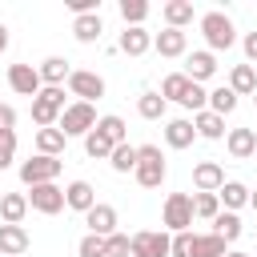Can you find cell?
Here are the masks:
<instances>
[{"label":"cell","instance_id":"cell-1","mask_svg":"<svg viewBox=\"0 0 257 257\" xmlns=\"http://www.w3.org/2000/svg\"><path fill=\"white\" fill-rule=\"evenodd\" d=\"M165 173H169V165H165L161 149H157V145H137V173H133L137 185H141V189H161Z\"/></svg>","mask_w":257,"mask_h":257},{"label":"cell","instance_id":"cell-2","mask_svg":"<svg viewBox=\"0 0 257 257\" xmlns=\"http://www.w3.org/2000/svg\"><path fill=\"white\" fill-rule=\"evenodd\" d=\"M64 108H68L64 104V88H40L36 100H32V120L40 128H52V124H60Z\"/></svg>","mask_w":257,"mask_h":257},{"label":"cell","instance_id":"cell-3","mask_svg":"<svg viewBox=\"0 0 257 257\" xmlns=\"http://www.w3.org/2000/svg\"><path fill=\"white\" fill-rule=\"evenodd\" d=\"M201 32H205V40H209L213 52H225V48H233V40H237V28H233V20H229L225 12H205V16H201Z\"/></svg>","mask_w":257,"mask_h":257},{"label":"cell","instance_id":"cell-4","mask_svg":"<svg viewBox=\"0 0 257 257\" xmlns=\"http://www.w3.org/2000/svg\"><path fill=\"white\" fill-rule=\"evenodd\" d=\"M193 197L189 193H169L165 197V209H161V221H165V229H173V233H185L189 225H193Z\"/></svg>","mask_w":257,"mask_h":257},{"label":"cell","instance_id":"cell-5","mask_svg":"<svg viewBox=\"0 0 257 257\" xmlns=\"http://www.w3.org/2000/svg\"><path fill=\"white\" fill-rule=\"evenodd\" d=\"M64 137H88L92 128H96V108L92 104H84V100H76V104H68L64 108V116H60V124H56Z\"/></svg>","mask_w":257,"mask_h":257},{"label":"cell","instance_id":"cell-6","mask_svg":"<svg viewBox=\"0 0 257 257\" xmlns=\"http://www.w3.org/2000/svg\"><path fill=\"white\" fill-rule=\"evenodd\" d=\"M60 169H64V161L60 157H28L24 165H20V181L32 189V185H48V181H56L60 177Z\"/></svg>","mask_w":257,"mask_h":257},{"label":"cell","instance_id":"cell-7","mask_svg":"<svg viewBox=\"0 0 257 257\" xmlns=\"http://www.w3.org/2000/svg\"><path fill=\"white\" fill-rule=\"evenodd\" d=\"M173 253V237L157 233V229H141L133 233V257H169Z\"/></svg>","mask_w":257,"mask_h":257},{"label":"cell","instance_id":"cell-8","mask_svg":"<svg viewBox=\"0 0 257 257\" xmlns=\"http://www.w3.org/2000/svg\"><path fill=\"white\" fill-rule=\"evenodd\" d=\"M8 88L20 92V96H32V100H36V92L44 88L40 68H36V64H8Z\"/></svg>","mask_w":257,"mask_h":257},{"label":"cell","instance_id":"cell-9","mask_svg":"<svg viewBox=\"0 0 257 257\" xmlns=\"http://www.w3.org/2000/svg\"><path fill=\"white\" fill-rule=\"evenodd\" d=\"M68 92L80 96L84 104H92V100L104 96V80H100L96 72H88V68H72V76H68Z\"/></svg>","mask_w":257,"mask_h":257},{"label":"cell","instance_id":"cell-10","mask_svg":"<svg viewBox=\"0 0 257 257\" xmlns=\"http://www.w3.org/2000/svg\"><path fill=\"white\" fill-rule=\"evenodd\" d=\"M28 205H32L36 213L52 217V213H60V209H64V189H60L56 181H48V185H32V193H28Z\"/></svg>","mask_w":257,"mask_h":257},{"label":"cell","instance_id":"cell-11","mask_svg":"<svg viewBox=\"0 0 257 257\" xmlns=\"http://www.w3.org/2000/svg\"><path fill=\"white\" fill-rule=\"evenodd\" d=\"M84 225H88V233H96V237H112V233H116V209L96 201V205L84 213Z\"/></svg>","mask_w":257,"mask_h":257},{"label":"cell","instance_id":"cell-12","mask_svg":"<svg viewBox=\"0 0 257 257\" xmlns=\"http://www.w3.org/2000/svg\"><path fill=\"white\" fill-rule=\"evenodd\" d=\"M225 149H229L233 161H249V157L257 153V133H253V128H229Z\"/></svg>","mask_w":257,"mask_h":257},{"label":"cell","instance_id":"cell-13","mask_svg":"<svg viewBox=\"0 0 257 257\" xmlns=\"http://www.w3.org/2000/svg\"><path fill=\"white\" fill-rule=\"evenodd\" d=\"M193 185H197L201 193H221V185H225V169H221L217 161H201V165L193 169Z\"/></svg>","mask_w":257,"mask_h":257},{"label":"cell","instance_id":"cell-14","mask_svg":"<svg viewBox=\"0 0 257 257\" xmlns=\"http://www.w3.org/2000/svg\"><path fill=\"white\" fill-rule=\"evenodd\" d=\"M153 48L161 52V56H185V48H189V36L181 32V28H165V32H157L153 36Z\"/></svg>","mask_w":257,"mask_h":257},{"label":"cell","instance_id":"cell-15","mask_svg":"<svg viewBox=\"0 0 257 257\" xmlns=\"http://www.w3.org/2000/svg\"><path fill=\"white\" fill-rule=\"evenodd\" d=\"M213 72H217V56H213V52H189V56H185V76H189V80L205 84Z\"/></svg>","mask_w":257,"mask_h":257},{"label":"cell","instance_id":"cell-16","mask_svg":"<svg viewBox=\"0 0 257 257\" xmlns=\"http://www.w3.org/2000/svg\"><path fill=\"white\" fill-rule=\"evenodd\" d=\"M36 68H40L44 88H64V80L72 76V68H68V60H64V56H48V60H40Z\"/></svg>","mask_w":257,"mask_h":257},{"label":"cell","instance_id":"cell-17","mask_svg":"<svg viewBox=\"0 0 257 257\" xmlns=\"http://www.w3.org/2000/svg\"><path fill=\"white\" fill-rule=\"evenodd\" d=\"M193 141H197V128H193V120L177 116V120H169V124H165V145H169V149H189Z\"/></svg>","mask_w":257,"mask_h":257},{"label":"cell","instance_id":"cell-18","mask_svg":"<svg viewBox=\"0 0 257 257\" xmlns=\"http://www.w3.org/2000/svg\"><path fill=\"white\" fill-rule=\"evenodd\" d=\"M64 205L76 209V213H88V209L96 205V189H92L88 181H72V185L64 189Z\"/></svg>","mask_w":257,"mask_h":257},{"label":"cell","instance_id":"cell-19","mask_svg":"<svg viewBox=\"0 0 257 257\" xmlns=\"http://www.w3.org/2000/svg\"><path fill=\"white\" fill-rule=\"evenodd\" d=\"M28 249L24 225H0V257H20Z\"/></svg>","mask_w":257,"mask_h":257},{"label":"cell","instance_id":"cell-20","mask_svg":"<svg viewBox=\"0 0 257 257\" xmlns=\"http://www.w3.org/2000/svg\"><path fill=\"white\" fill-rule=\"evenodd\" d=\"M72 36H76L80 44H96V40L104 36V20H100V12H92V16H76V20H72Z\"/></svg>","mask_w":257,"mask_h":257},{"label":"cell","instance_id":"cell-21","mask_svg":"<svg viewBox=\"0 0 257 257\" xmlns=\"http://www.w3.org/2000/svg\"><path fill=\"white\" fill-rule=\"evenodd\" d=\"M193 128H197V137H205V141H221V137H225V116H217L213 108H205V112L193 116Z\"/></svg>","mask_w":257,"mask_h":257},{"label":"cell","instance_id":"cell-22","mask_svg":"<svg viewBox=\"0 0 257 257\" xmlns=\"http://www.w3.org/2000/svg\"><path fill=\"white\" fill-rule=\"evenodd\" d=\"M116 48H120V52H128V56H145V52L153 48V36H149L145 28H124Z\"/></svg>","mask_w":257,"mask_h":257},{"label":"cell","instance_id":"cell-23","mask_svg":"<svg viewBox=\"0 0 257 257\" xmlns=\"http://www.w3.org/2000/svg\"><path fill=\"white\" fill-rule=\"evenodd\" d=\"M229 88H233L237 96H253V92H257V68H253V64H237V68L229 72Z\"/></svg>","mask_w":257,"mask_h":257},{"label":"cell","instance_id":"cell-24","mask_svg":"<svg viewBox=\"0 0 257 257\" xmlns=\"http://www.w3.org/2000/svg\"><path fill=\"white\" fill-rule=\"evenodd\" d=\"M24 213H28V197H24V193H4V197H0V217H4V225H20Z\"/></svg>","mask_w":257,"mask_h":257},{"label":"cell","instance_id":"cell-25","mask_svg":"<svg viewBox=\"0 0 257 257\" xmlns=\"http://www.w3.org/2000/svg\"><path fill=\"white\" fill-rule=\"evenodd\" d=\"M64 141H68V137H64L56 124H52V128H40V133H36V153H40V157H60V153H64Z\"/></svg>","mask_w":257,"mask_h":257},{"label":"cell","instance_id":"cell-26","mask_svg":"<svg viewBox=\"0 0 257 257\" xmlns=\"http://www.w3.org/2000/svg\"><path fill=\"white\" fill-rule=\"evenodd\" d=\"M225 245H229V241L217 237V233H197V237H193V257H225V253H229Z\"/></svg>","mask_w":257,"mask_h":257},{"label":"cell","instance_id":"cell-27","mask_svg":"<svg viewBox=\"0 0 257 257\" xmlns=\"http://www.w3.org/2000/svg\"><path fill=\"white\" fill-rule=\"evenodd\" d=\"M161 12H165V24L169 28H181L185 32V24H193V4L189 0H169Z\"/></svg>","mask_w":257,"mask_h":257},{"label":"cell","instance_id":"cell-28","mask_svg":"<svg viewBox=\"0 0 257 257\" xmlns=\"http://www.w3.org/2000/svg\"><path fill=\"white\" fill-rule=\"evenodd\" d=\"M165 108H169V100H165L161 92H141V96H137V112H141L145 120H161Z\"/></svg>","mask_w":257,"mask_h":257},{"label":"cell","instance_id":"cell-29","mask_svg":"<svg viewBox=\"0 0 257 257\" xmlns=\"http://www.w3.org/2000/svg\"><path fill=\"white\" fill-rule=\"evenodd\" d=\"M217 197H221V205H225V209H229V213H237V209H241V205H249V189H245V185H241V181H225V185H221V193H217Z\"/></svg>","mask_w":257,"mask_h":257},{"label":"cell","instance_id":"cell-30","mask_svg":"<svg viewBox=\"0 0 257 257\" xmlns=\"http://www.w3.org/2000/svg\"><path fill=\"white\" fill-rule=\"evenodd\" d=\"M189 84H193V80H189L185 72H169V76L161 80V96H165V100H177V104H181V96L189 92Z\"/></svg>","mask_w":257,"mask_h":257},{"label":"cell","instance_id":"cell-31","mask_svg":"<svg viewBox=\"0 0 257 257\" xmlns=\"http://www.w3.org/2000/svg\"><path fill=\"white\" fill-rule=\"evenodd\" d=\"M209 108H213L217 116H229V112L237 108V92H233L229 84H221V88H213V92H209Z\"/></svg>","mask_w":257,"mask_h":257},{"label":"cell","instance_id":"cell-32","mask_svg":"<svg viewBox=\"0 0 257 257\" xmlns=\"http://www.w3.org/2000/svg\"><path fill=\"white\" fill-rule=\"evenodd\" d=\"M108 165L116 169V173H137V145H116L112 149V157H108Z\"/></svg>","mask_w":257,"mask_h":257},{"label":"cell","instance_id":"cell-33","mask_svg":"<svg viewBox=\"0 0 257 257\" xmlns=\"http://www.w3.org/2000/svg\"><path fill=\"white\" fill-rule=\"evenodd\" d=\"M112 149H116V145H112L108 137H100L96 128H92V133L84 137V153H88L92 161H108V157H112Z\"/></svg>","mask_w":257,"mask_h":257},{"label":"cell","instance_id":"cell-34","mask_svg":"<svg viewBox=\"0 0 257 257\" xmlns=\"http://www.w3.org/2000/svg\"><path fill=\"white\" fill-rule=\"evenodd\" d=\"M213 233L225 237V241H237V237H241V217H237V213H217V217H213Z\"/></svg>","mask_w":257,"mask_h":257},{"label":"cell","instance_id":"cell-35","mask_svg":"<svg viewBox=\"0 0 257 257\" xmlns=\"http://www.w3.org/2000/svg\"><path fill=\"white\" fill-rule=\"evenodd\" d=\"M145 16H149V4H145V0H120V20H124V28H141Z\"/></svg>","mask_w":257,"mask_h":257},{"label":"cell","instance_id":"cell-36","mask_svg":"<svg viewBox=\"0 0 257 257\" xmlns=\"http://www.w3.org/2000/svg\"><path fill=\"white\" fill-rule=\"evenodd\" d=\"M96 133H100V137H108L112 145H124V141H128V133H124V120H120V116H100V120H96Z\"/></svg>","mask_w":257,"mask_h":257},{"label":"cell","instance_id":"cell-37","mask_svg":"<svg viewBox=\"0 0 257 257\" xmlns=\"http://www.w3.org/2000/svg\"><path fill=\"white\" fill-rule=\"evenodd\" d=\"M193 213H197L201 221H213V217L221 213V197H217V193H197V197H193Z\"/></svg>","mask_w":257,"mask_h":257},{"label":"cell","instance_id":"cell-38","mask_svg":"<svg viewBox=\"0 0 257 257\" xmlns=\"http://www.w3.org/2000/svg\"><path fill=\"white\" fill-rule=\"evenodd\" d=\"M181 104H185V108H193V116H197V112H205V108H209V92H205V84H197V80H193V84H189V92L181 96Z\"/></svg>","mask_w":257,"mask_h":257},{"label":"cell","instance_id":"cell-39","mask_svg":"<svg viewBox=\"0 0 257 257\" xmlns=\"http://www.w3.org/2000/svg\"><path fill=\"white\" fill-rule=\"evenodd\" d=\"M104 257H133V237H128V233L104 237Z\"/></svg>","mask_w":257,"mask_h":257},{"label":"cell","instance_id":"cell-40","mask_svg":"<svg viewBox=\"0 0 257 257\" xmlns=\"http://www.w3.org/2000/svg\"><path fill=\"white\" fill-rule=\"evenodd\" d=\"M16 157V128H0V173L12 165Z\"/></svg>","mask_w":257,"mask_h":257},{"label":"cell","instance_id":"cell-41","mask_svg":"<svg viewBox=\"0 0 257 257\" xmlns=\"http://www.w3.org/2000/svg\"><path fill=\"white\" fill-rule=\"evenodd\" d=\"M76 253H80V257H104V237L84 233V237H80V245H76Z\"/></svg>","mask_w":257,"mask_h":257},{"label":"cell","instance_id":"cell-42","mask_svg":"<svg viewBox=\"0 0 257 257\" xmlns=\"http://www.w3.org/2000/svg\"><path fill=\"white\" fill-rule=\"evenodd\" d=\"M193 237L197 233H189V229L185 233H173V253L169 257H193Z\"/></svg>","mask_w":257,"mask_h":257},{"label":"cell","instance_id":"cell-43","mask_svg":"<svg viewBox=\"0 0 257 257\" xmlns=\"http://www.w3.org/2000/svg\"><path fill=\"white\" fill-rule=\"evenodd\" d=\"M241 48H245V56H249V64H253V60H257V32H245Z\"/></svg>","mask_w":257,"mask_h":257},{"label":"cell","instance_id":"cell-44","mask_svg":"<svg viewBox=\"0 0 257 257\" xmlns=\"http://www.w3.org/2000/svg\"><path fill=\"white\" fill-rule=\"evenodd\" d=\"M0 128H16V108H12V104L0 108Z\"/></svg>","mask_w":257,"mask_h":257},{"label":"cell","instance_id":"cell-45","mask_svg":"<svg viewBox=\"0 0 257 257\" xmlns=\"http://www.w3.org/2000/svg\"><path fill=\"white\" fill-rule=\"evenodd\" d=\"M4 48H8V28L0 24V52H4Z\"/></svg>","mask_w":257,"mask_h":257},{"label":"cell","instance_id":"cell-46","mask_svg":"<svg viewBox=\"0 0 257 257\" xmlns=\"http://www.w3.org/2000/svg\"><path fill=\"white\" fill-rule=\"evenodd\" d=\"M249 205H253V213H257V193H249Z\"/></svg>","mask_w":257,"mask_h":257},{"label":"cell","instance_id":"cell-47","mask_svg":"<svg viewBox=\"0 0 257 257\" xmlns=\"http://www.w3.org/2000/svg\"><path fill=\"white\" fill-rule=\"evenodd\" d=\"M225 257H249V253H237V249H229V253H225Z\"/></svg>","mask_w":257,"mask_h":257},{"label":"cell","instance_id":"cell-48","mask_svg":"<svg viewBox=\"0 0 257 257\" xmlns=\"http://www.w3.org/2000/svg\"><path fill=\"white\" fill-rule=\"evenodd\" d=\"M253 104H257V92H253Z\"/></svg>","mask_w":257,"mask_h":257},{"label":"cell","instance_id":"cell-49","mask_svg":"<svg viewBox=\"0 0 257 257\" xmlns=\"http://www.w3.org/2000/svg\"><path fill=\"white\" fill-rule=\"evenodd\" d=\"M0 108H4V104H0Z\"/></svg>","mask_w":257,"mask_h":257},{"label":"cell","instance_id":"cell-50","mask_svg":"<svg viewBox=\"0 0 257 257\" xmlns=\"http://www.w3.org/2000/svg\"><path fill=\"white\" fill-rule=\"evenodd\" d=\"M253 233H257V229H253Z\"/></svg>","mask_w":257,"mask_h":257}]
</instances>
